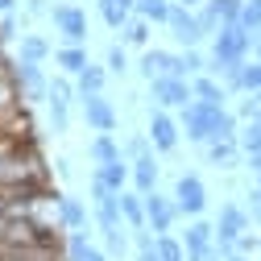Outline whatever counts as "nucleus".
I'll use <instances>...</instances> for the list:
<instances>
[{"instance_id":"1","label":"nucleus","mask_w":261,"mask_h":261,"mask_svg":"<svg viewBox=\"0 0 261 261\" xmlns=\"http://www.w3.org/2000/svg\"><path fill=\"white\" fill-rule=\"evenodd\" d=\"M253 38L245 25H220V34L212 38V62H207V71L212 75H228V71H237L249 62V50H253Z\"/></svg>"},{"instance_id":"47","label":"nucleus","mask_w":261,"mask_h":261,"mask_svg":"<svg viewBox=\"0 0 261 261\" xmlns=\"http://www.w3.org/2000/svg\"><path fill=\"white\" fill-rule=\"evenodd\" d=\"M228 261H253V257H245V253H232V257H228Z\"/></svg>"},{"instance_id":"6","label":"nucleus","mask_w":261,"mask_h":261,"mask_svg":"<svg viewBox=\"0 0 261 261\" xmlns=\"http://www.w3.org/2000/svg\"><path fill=\"white\" fill-rule=\"evenodd\" d=\"M178 216H182V212H178L174 199H166V195H158V191L145 195V220H149V228H153V237H166Z\"/></svg>"},{"instance_id":"37","label":"nucleus","mask_w":261,"mask_h":261,"mask_svg":"<svg viewBox=\"0 0 261 261\" xmlns=\"http://www.w3.org/2000/svg\"><path fill=\"white\" fill-rule=\"evenodd\" d=\"M124 67H128V62H124V50H120V46H108V71L120 75Z\"/></svg>"},{"instance_id":"50","label":"nucleus","mask_w":261,"mask_h":261,"mask_svg":"<svg viewBox=\"0 0 261 261\" xmlns=\"http://www.w3.org/2000/svg\"><path fill=\"white\" fill-rule=\"evenodd\" d=\"M257 261H261V257H257Z\"/></svg>"},{"instance_id":"18","label":"nucleus","mask_w":261,"mask_h":261,"mask_svg":"<svg viewBox=\"0 0 261 261\" xmlns=\"http://www.w3.org/2000/svg\"><path fill=\"white\" fill-rule=\"evenodd\" d=\"M137 9V0H100V13L112 29H124L128 25V13Z\"/></svg>"},{"instance_id":"13","label":"nucleus","mask_w":261,"mask_h":261,"mask_svg":"<svg viewBox=\"0 0 261 261\" xmlns=\"http://www.w3.org/2000/svg\"><path fill=\"white\" fill-rule=\"evenodd\" d=\"M191 91H195V100H199V104H212V108H224V100H228V87H220L212 75H195L191 79Z\"/></svg>"},{"instance_id":"9","label":"nucleus","mask_w":261,"mask_h":261,"mask_svg":"<svg viewBox=\"0 0 261 261\" xmlns=\"http://www.w3.org/2000/svg\"><path fill=\"white\" fill-rule=\"evenodd\" d=\"M83 120L95 128V133H112L116 128V112L104 95H83Z\"/></svg>"},{"instance_id":"23","label":"nucleus","mask_w":261,"mask_h":261,"mask_svg":"<svg viewBox=\"0 0 261 261\" xmlns=\"http://www.w3.org/2000/svg\"><path fill=\"white\" fill-rule=\"evenodd\" d=\"M91 158L100 162V166H108V162H116L120 158V149H116V141H112V133H100L91 141Z\"/></svg>"},{"instance_id":"32","label":"nucleus","mask_w":261,"mask_h":261,"mask_svg":"<svg viewBox=\"0 0 261 261\" xmlns=\"http://www.w3.org/2000/svg\"><path fill=\"white\" fill-rule=\"evenodd\" d=\"M21 58L25 62H42L46 58V42L42 38H21Z\"/></svg>"},{"instance_id":"25","label":"nucleus","mask_w":261,"mask_h":261,"mask_svg":"<svg viewBox=\"0 0 261 261\" xmlns=\"http://www.w3.org/2000/svg\"><path fill=\"white\" fill-rule=\"evenodd\" d=\"M137 9H141V17L145 21H162V25H166L170 21V0H137Z\"/></svg>"},{"instance_id":"14","label":"nucleus","mask_w":261,"mask_h":261,"mask_svg":"<svg viewBox=\"0 0 261 261\" xmlns=\"http://www.w3.org/2000/svg\"><path fill=\"white\" fill-rule=\"evenodd\" d=\"M212 245H216V224H207V220H191L187 232H182V249L195 253V249H212Z\"/></svg>"},{"instance_id":"29","label":"nucleus","mask_w":261,"mask_h":261,"mask_svg":"<svg viewBox=\"0 0 261 261\" xmlns=\"http://www.w3.org/2000/svg\"><path fill=\"white\" fill-rule=\"evenodd\" d=\"M100 87H104V71L100 67H87L79 75V95H100Z\"/></svg>"},{"instance_id":"38","label":"nucleus","mask_w":261,"mask_h":261,"mask_svg":"<svg viewBox=\"0 0 261 261\" xmlns=\"http://www.w3.org/2000/svg\"><path fill=\"white\" fill-rule=\"evenodd\" d=\"M241 120H257L261 116V104H257V95H249V100H241V112H237Z\"/></svg>"},{"instance_id":"34","label":"nucleus","mask_w":261,"mask_h":261,"mask_svg":"<svg viewBox=\"0 0 261 261\" xmlns=\"http://www.w3.org/2000/svg\"><path fill=\"white\" fill-rule=\"evenodd\" d=\"M67 104H71V100H58V95H50V120H54V133H62V128H67Z\"/></svg>"},{"instance_id":"35","label":"nucleus","mask_w":261,"mask_h":261,"mask_svg":"<svg viewBox=\"0 0 261 261\" xmlns=\"http://www.w3.org/2000/svg\"><path fill=\"white\" fill-rule=\"evenodd\" d=\"M87 249H91L87 232H67V253H71V261H79V257H83Z\"/></svg>"},{"instance_id":"48","label":"nucleus","mask_w":261,"mask_h":261,"mask_svg":"<svg viewBox=\"0 0 261 261\" xmlns=\"http://www.w3.org/2000/svg\"><path fill=\"white\" fill-rule=\"evenodd\" d=\"M13 9V0H0V13H9Z\"/></svg>"},{"instance_id":"24","label":"nucleus","mask_w":261,"mask_h":261,"mask_svg":"<svg viewBox=\"0 0 261 261\" xmlns=\"http://www.w3.org/2000/svg\"><path fill=\"white\" fill-rule=\"evenodd\" d=\"M58 62H62V71H71V75H83L91 62H87V54L79 50V46H67V50H58Z\"/></svg>"},{"instance_id":"4","label":"nucleus","mask_w":261,"mask_h":261,"mask_svg":"<svg viewBox=\"0 0 261 261\" xmlns=\"http://www.w3.org/2000/svg\"><path fill=\"white\" fill-rule=\"evenodd\" d=\"M149 91H153V100H158L162 108H187V104H195L191 83L178 79V75H158V79L149 83Z\"/></svg>"},{"instance_id":"3","label":"nucleus","mask_w":261,"mask_h":261,"mask_svg":"<svg viewBox=\"0 0 261 261\" xmlns=\"http://www.w3.org/2000/svg\"><path fill=\"white\" fill-rule=\"evenodd\" d=\"M174 203H178L182 216L199 220L203 207H207V187H203V178H199V174H182V178L174 182Z\"/></svg>"},{"instance_id":"33","label":"nucleus","mask_w":261,"mask_h":261,"mask_svg":"<svg viewBox=\"0 0 261 261\" xmlns=\"http://www.w3.org/2000/svg\"><path fill=\"white\" fill-rule=\"evenodd\" d=\"M178 58H182V79H187V75H199V71H207V62H203V54L195 50V46H191L187 54H178Z\"/></svg>"},{"instance_id":"40","label":"nucleus","mask_w":261,"mask_h":261,"mask_svg":"<svg viewBox=\"0 0 261 261\" xmlns=\"http://www.w3.org/2000/svg\"><path fill=\"white\" fill-rule=\"evenodd\" d=\"M187 261H224V257H220V249L212 245V249H195V253H187Z\"/></svg>"},{"instance_id":"39","label":"nucleus","mask_w":261,"mask_h":261,"mask_svg":"<svg viewBox=\"0 0 261 261\" xmlns=\"http://www.w3.org/2000/svg\"><path fill=\"white\" fill-rule=\"evenodd\" d=\"M249 216H253V224H261V187L249 191Z\"/></svg>"},{"instance_id":"16","label":"nucleus","mask_w":261,"mask_h":261,"mask_svg":"<svg viewBox=\"0 0 261 261\" xmlns=\"http://www.w3.org/2000/svg\"><path fill=\"white\" fill-rule=\"evenodd\" d=\"M133 187H137L141 195L158 191V162H153V153L141 158V162H133Z\"/></svg>"},{"instance_id":"36","label":"nucleus","mask_w":261,"mask_h":261,"mask_svg":"<svg viewBox=\"0 0 261 261\" xmlns=\"http://www.w3.org/2000/svg\"><path fill=\"white\" fill-rule=\"evenodd\" d=\"M149 149H153V141H149V137H133V141H128V158H133V162L149 158Z\"/></svg>"},{"instance_id":"22","label":"nucleus","mask_w":261,"mask_h":261,"mask_svg":"<svg viewBox=\"0 0 261 261\" xmlns=\"http://www.w3.org/2000/svg\"><path fill=\"white\" fill-rule=\"evenodd\" d=\"M207 9L220 17V25H237V21H241V9H245V0H207Z\"/></svg>"},{"instance_id":"10","label":"nucleus","mask_w":261,"mask_h":261,"mask_svg":"<svg viewBox=\"0 0 261 261\" xmlns=\"http://www.w3.org/2000/svg\"><path fill=\"white\" fill-rule=\"evenodd\" d=\"M145 137L153 141V149H162V153H170V149L178 145V124H174V120H170L166 112L158 108V112L149 116V133H145Z\"/></svg>"},{"instance_id":"41","label":"nucleus","mask_w":261,"mask_h":261,"mask_svg":"<svg viewBox=\"0 0 261 261\" xmlns=\"http://www.w3.org/2000/svg\"><path fill=\"white\" fill-rule=\"evenodd\" d=\"M50 95H58V100H71V83H67V79H54V83H50Z\"/></svg>"},{"instance_id":"12","label":"nucleus","mask_w":261,"mask_h":261,"mask_svg":"<svg viewBox=\"0 0 261 261\" xmlns=\"http://www.w3.org/2000/svg\"><path fill=\"white\" fill-rule=\"evenodd\" d=\"M58 220L67 232H87V212L75 195H58Z\"/></svg>"},{"instance_id":"42","label":"nucleus","mask_w":261,"mask_h":261,"mask_svg":"<svg viewBox=\"0 0 261 261\" xmlns=\"http://www.w3.org/2000/svg\"><path fill=\"white\" fill-rule=\"evenodd\" d=\"M79 261H108V253H100V249H87Z\"/></svg>"},{"instance_id":"44","label":"nucleus","mask_w":261,"mask_h":261,"mask_svg":"<svg viewBox=\"0 0 261 261\" xmlns=\"http://www.w3.org/2000/svg\"><path fill=\"white\" fill-rule=\"evenodd\" d=\"M29 13H46V0H29Z\"/></svg>"},{"instance_id":"20","label":"nucleus","mask_w":261,"mask_h":261,"mask_svg":"<svg viewBox=\"0 0 261 261\" xmlns=\"http://www.w3.org/2000/svg\"><path fill=\"white\" fill-rule=\"evenodd\" d=\"M128 224H116V228H104V253L108 257H124L128 253Z\"/></svg>"},{"instance_id":"49","label":"nucleus","mask_w":261,"mask_h":261,"mask_svg":"<svg viewBox=\"0 0 261 261\" xmlns=\"http://www.w3.org/2000/svg\"><path fill=\"white\" fill-rule=\"evenodd\" d=\"M257 187H261V174H257Z\"/></svg>"},{"instance_id":"46","label":"nucleus","mask_w":261,"mask_h":261,"mask_svg":"<svg viewBox=\"0 0 261 261\" xmlns=\"http://www.w3.org/2000/svg\"><path fill=\"white\" fill-rule=\"evenodd\" d=\"M253 54L261 58V29H257V38H253Z\"/></svg>"},{"instance_id":"19","label":"nucleus","mask_w":261,"mask_h":261,"mask_svg":"<svg viewBox=\"0 0 261 261\" xmlns=\"http://www.w3.org/2000/svg\"><path fill=\"white\" fill-rule=\"evenodd\" d=\"M95 174H100L112 191H124V178H133V166H128L124 158H116V162H108V166H100Z\"/></svg>"},{"instance_id":"17","label":"nucleus","mask_w":261,"mask_h":261,"mask_svg":"<svg viewBox=\"0 0 261 261\" xmlns=\"http://www.w3.org/2000/svg\"><path fill=\"white\" fill-rule=\"evenodd\" d=\"M237 158H241V145H237V141H212V145H207V162L220 166V170H232Z\"/></svg>"},{"instance_id":"7","label":"nucleus","mask_w":261,"mask_h":261,"mask_svg":"<svg viewBox=\"0 0 261 261\" xmlns=\"http://www.w3.org/2000/svg\"><path fill=\"white\" fill-rule=\"evenodd\" d=\"M166 25H170L174 42H182L187 50L203 42V25H199V13H195V9H187V5H174V9H170V21H166Z\"/></svg>"},{"instance_id":"5","label":"nucleus","mask_w":261,"mask_h":261,"mask_svg":"<svg viewBox=\"0 0 261 261\" xmlns=\"http://www.w3.org/2000/svg\"><path fill=\"white\" fill-rule=\"evenodd\" d=\"M216 112L220 108H212V104H187L182 108V133H187V141H212V128H216Z\"/></svg>"},{"instance_id":"28","label":"nucleus","mask_w":261,"mask_h":261,"mask_svg":"<svg viewBox=\"0 0 261 261\" xmlns=\"http://www.w3.org/2000/svg\"><path fill=\"white\" fill-rule=\"evenodd\" d=\"M241 91H249V95L261 91V58H257V62H245V67H241Z\"/></svg>"},{"instance_id":"30","label":"nucleus","mask_w":261,"mask_h":261,"mask_svg":"<svg viewBox=\"0 0 261 261\" xmlns=\"http://www.w3.org/2000/svg\"><path fill=\"white\" fill-rule=\"evenodd\" d=\"M120 34H124L128 46H145V42H149V21H145V17H141V21H128Z\"/></svg>"},{"instance_id":"43","label":"nucleus","mask_w":261,"mask_h":261,"mask_svg":"<svg viewBox=\"0 0 261 261\" xmlns=\"http://www.w3.org/2000/svg\"><path fill=\"white\" fill-rule=\"evenodd\" d=\"M249 170H253V174H261V149H257V153H249Z\"/></svg>"},{"instance_id":"2","label":"nucleus","mask_w":261,"mask_h":261,"mask_svg":"<svg viewBox=\"0 0 261 261\" xmlns=\"http://www.w3.org/2000/svg\"><path fill=\"white\" fill-rule=\"evenodd\" d=\"M253 228V216L241 207V203H224L220 207V220H216V245H232L237 249V241Z\"/></svg>"},{"instance_id":"8","label":"nucleus","mask_w":261,"mask_h":261,"mask_svg":"<svg viewBox=\"0 0 261 261\" xmlns=\"http://www.w3.org/2000/svg\"><path fill=\"white\" fill-rule=\"evenodd\" d=\"M50 17H54L58 34L67 38L71 46H79V42L87 38V17H83V13L75 9V5H54V13H50Z\"/></svg>"},{"instance_id":"27","label":"nucleus","mask_w":261,"mask_h":261,"mask_svg":"<svg viewBox=\"0 0 261 261\" xmlns=\"http://www.w3.org/2000/svg\"><path fill=\"white\" fill-rule=\"evenodd\" d=\"M158 257L162 261H187V249H182V241H174L166 232V237H158Z\"/></svg>"},{"instance_id":"31","label":"nucleus","mask_w":261,"mask_h":261,"mask_svg":"<svg viewBox=\"0 0 261 261\" xmlns=\"http://www.w3.org/2000/svg\"><path fill=\"white\" fill-rule=\"evenodd\" d=\"M237 25H245L249 34H257L261 29V0H245V9H241V21Z\"/></svg>"},{"instance_id":"15","label":"nucleus","mask_w":261,"mask_h":261,"mask_svg":"<svg viewBox=\"0 0 261 261\" xmlns=\"http://www.w3.org/2000/svg\"><path fill=\"white\" fill-rule=\"evenodd\" d=\"M120 216H124V224L133 228V232L149 228V220H145V195H128V191H120Z\"/></svg>"},{"instance_id":"45","label":"nucleus","mask_w":261,"mask_h":261,"mask_svg":"<svg viewBox=\"0 0 261 261\" xmlns=\"http://www.w3.org/2000/svg\"><path fill=\"white\" fill-rule=\"evenodd\" d=\"M178 5H187V9H203L207 0H178Z\"/></svg>"},{"instance_id":"11","label":"nucleus","mask_w":261,"mask_h":261,"mask_svg":"<svg viewBox=\"0 0 261 261\" xmlns=\"http://www.w3.org/2000/svg\"><path fill=\"white\" fill-rule=\"evenodd\" d=\"M17 83L25 87L29 100H50V87H46V79H42V71H38V62H25V58H21V67H17Z\"/></svg>"},{"instance_id":"26","label":"nucleus","mask_w":261,"mask_h":261,"mask_svg":"<svg viewBox=\"0 0 261 261\" xmlns=\"http://www.w3.org/2000/svg\"><path fill=\"white\" fill-rule=\"evenodd\" d=\"M237 145L245 149V153H257L261 149V120H249L241 133H237Z\"/></svg>"},{"instance_id":"21","label":"nucleus","mask_w":261,"mask_h":261,"mask_svg":"<svg viewBox=\"0 0 261 261\" xmlns=\"http://www.w3.org/2000/svg\"><path fill=\"white\" fill-rule=\"evenodd\" d=\"M237 120H241V116H232L228 108H220V112H216V128H212V141H237ZM212 141H207V145H212Z\"/></svg>"}]
</instances>
